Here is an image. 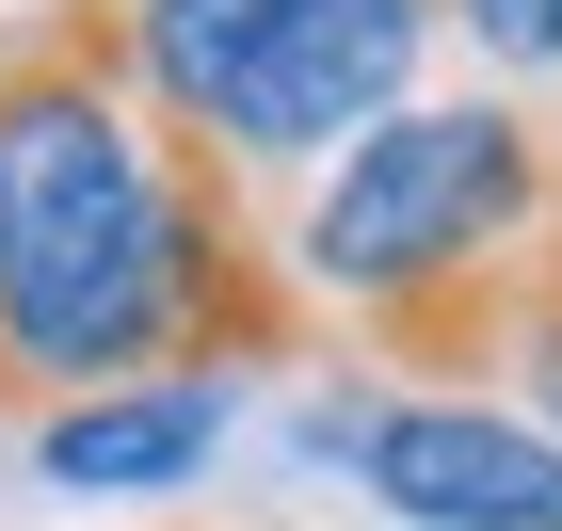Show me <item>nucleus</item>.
<instances>
[{
  "mask_svg": "<svg viewBox=\"0 0 562 531\" xmlns=\"http://www.w3.org/2000/svg\"><path fill=\"white\" fill-rule=\"evenodd\" d=\"M210 177L130 81V0L0 16V419L193 370Z\"/></svg>",
  "mask_w": 562,
  "mask_h": 531,
  "instance_id": "obj_1",
  "label": "nucleus"
},
{
  "mask_svg": "<svg viewBox=\"0 0 562 531\" xmlns=\"http://www.w3.org/2000/svg\"><path fill=\"white\" fill-rule=\"evenodd\" d=\"M434 33H450L434 0H130V81L210 177L258 193L386 130Z\"/></svg>",
  "mask_w": 562,
  "mask_h": 531,
  "instance_id": "obj_2",
  "label": "nucleus"
},
{
  "mask_svg": "<svg viewBox=\"0 0 562 531\" xmlns=\"http://www.w3.org/2000/svg\"><path fill=\"white\" fill-rule=\"evenodd\" d=\"M562 210V145L547 113H515V97H402L386 130H353L338 162H322V193H305V274L338 290L353 322H402L434 307L450 274H498L530 242V225Z\"/></svg>",
  "mask_w": 562,
  "mask_h": 531,
  "instance_id": "obj_3",
  "label": "nucleus"
},
{
  "mask_svg": "<svg viewBox=\"0 0 562 531\" xmlns=\"http://www.w3.org/2000/svg\"><path fill=\"white\" fill-rule=\"evenodd\" d=\"M353 484L402 531H562V435L498 387H402L386 419H353Z\"/></svg>",
  "mask_w": 562,
  "mask_h": 531,
  "instance_id": "obj_4",
  "label": "nucleus"
},
{
  "mask_svg": "<svg viewBox=\"0 0 562 531\" xmlns=\"http://www.w3.org/2000/svg\"><path fill=\"white\" fill-rule=\"evenodd\" d=\"M225 370H145V387H81V402H48L33 419V467L65 499H161V484H193L225 451Z\"/></svg>",
  "mask_w": 562,
  "mask_h": 531,
  "instance_id": "obj_5",
  "label": "nucleus"
},
{
  "mask_svg": "<svg viewBox=\"0 0 562 531\" xmlns=\"http://www.w3.org/2000/svg\"><path fill=\"white\" fill-rule=\"evenodd\" d=\"M498 387H530V419L562 435V210L530 225V258H515V354H498Z\"/></svg>",
  "mask_w": 562,
  "mask_h": 531,
  "instance_id": "obj_6",
  "label": "nucleus"
},
{
  "mask_svg": "<svg viewBox=\"0 0 562 531\" xmlns=\"http://www.w3.org/2000/svg\"><path fill=\"white\" fill-rule=\"evenodd\" d=\"M434 16H450L482 65H515V81H547V65H562V0H434Z\"/></svg>",
  "mask_w": 562,
  "mask_h": 531,
  "instance_id": "obj_7",
  "label": "nucleus"
}]
</instances>
